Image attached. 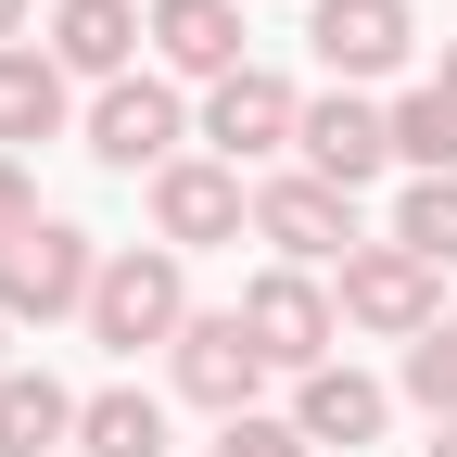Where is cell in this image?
<instances>
[{
    "label": "cell",
    "instance_id": "13",
    "mask_svg": "<svg viewBox=\"0 0 457 457\" xmlns=\"http://www.w3.org/2000/svg\"><path fill=\"white\" fill-rule=\"evenodd\" d=\"M254 64V26H242V0H153V77H179V89H216V77H242Z\"/></svg>",
    "mask_w": 457,
    "mask_h": 457
},
{
    "label": "cell",
    "instance_id": "2",
    "mask_svg": "<svg viewBox=\"0 0 457 457\" xmlns=\"http://www.w3.org/2000/svg\"><path fill=\"white\" fill-rule=\"evenodd\" d=\"M77 153L89 165H114V179H165V165L191 153V89L179 77H114V89H89V114H77Z\"/></svg>",
    "mask_w": 457,
    "mask_h": 457
},
{
    "label": "cell",
    "instance_id": "20",
    "mask_svg": "<svg viewBox=\"0 0 457 457\" xmlns=\"http://www.w3.org/2000/svg\"><path fill=\"white\" fill-rule=\"evenodd\" d=\"M381 242H407L420 267H457V179H407L394 191V228Z\"/></svg>",
    "mask_w": 457,
    "mask_h": 457
},
{
    "label": "cell",
    "instance_id": "25",
    "mask_svg": "<svg viewBox=\"0 0 457 457\" xmlns=\"http://www.w3.org/2000/svg\"><path fill=\"white\" fill-rule=\"evenodd\" d=\"M13 369H26V356H13V318H0V381H13Z\"/></svg>",
    "mask_w": 457,
    "mask_h": 457
},
{
    "label": "cell",
    "instance_id": "23",
    "mask_svg": "<svg viewBox=\"0 0 457 457\" xmlns=\"http://www.w3.org/2000/svg\"><path fill=\"white\" fill-rule=\"evenodd\" d=\"M26 26H38V0H0V51H26Z\"/></svg>",
    "mask_w": 457,
    "mask_h": 457
},
{
    "label": "cell",
    "instance_id": "16",
    "mask_svg": "<svg viewBox=\"0 0 457 457\" xmlns=\"http://www.w3.org/2000/svg\"><path fill=\"white\" fill-rule=\"evenodd\" d=\"M77 457H179V394L102 381L89 407H77Z\"/></svg>",
    "mask_w": 457,
    "mask_h": 457
},
{
    "label": "cell",
    "instance_id": "19",
    "mask_svg": "<svg viewBox=\"0 0 457 457\" xmlns=\"http://www.w3.org/2000/svg\"><path fill=\"white\" fill-rule=\"evenodd\" d=\"M394 407H420L432 432L457 420V318H445V330H420L407 356H394Z\"/></svg>",
    "mask_w": 457,
    "mask_h": 457
},
{
    "label": "cell",
    "instance_id": "17",
    "mask_svg": "<svg viewBox=\"0 0 457 457\" xmlns=\"http://www.w3.org/2000/svg\"><path fill=\"white\" fill-rule=\"evenodd\" d=\"M77 407H89L77 381L13 369V381H0V457H64V445H77Z\"/></svg>",
    "mask_w": 457,
    "mask_h": 457
},
{
    "label": "cell",
    "instance_id": "3",
    "mask_svg": "<svg viewBox=\"0 0 457 457\" xmlns=\"http://www.w3.org/2000/svg\"><path fill=\"white\" fill-rule=\"evenodd\" d=\"M330 305H343V330L394 343V356H407L420 330H445V318H457V305H445V267H420L407 242H381V228H369V242L330 267Z\"/></svg>",
    "mask_w": 457,
    "mask_h": 457
},
{
    "label": "cell",
    "instance_id": "4",
    "mask_svg": "<svg viewBox=\"0 0 457 457\" xmlns=\"http://www.w3.org/2000/svg\"><path fill=\"white\" fill-rule=\"evenodd\" d=\"M102 254H114V242H89L77 216H38L26 242H0V318H13V330H64V318H89Z\"/></svg>",
    "mask_w": 457,
    "mask_h": 457
},
{
    "label": "cell",
    "instance_id": "14",
    "mask_svg": "<svg viewBox=\"0 0 457 457\" xmlns=\"http://www.w3.org/2000/svg\"><path fill=\"white\" fill-rule=\"evenodd\" d=\"M293 432H305L318 457H330V445H343V457L381 445V432H394V381H381V369H356V356L305 369V381H293Z\"/></svg>",
    "mask_w": 457,
    "mask_h": 457
},
{
    "label": "cell",
    "instance_id": "11",
    "mask_svg": "<svg viewBox=\"0 0 457 457\" xmlns=\"http://www.w3.org/2000/svg\"><path fill=\"white\" fill-rule=\"evenodd\" d=\"M293 165H305V179H330V191H369L381 165H394V102H369V89H305Z\"/></svg>",
    "mask_w": 457,
    "mask_h": 457
},
{
    "label": "cell",
    "instance_id": "8",
    "mask_svg": "<svg viewBox=\"0 0 457 457\" xmlns=\"http://www.w3.org/2000/svg\"><path fill=\"white\" fill-rule=\"evenodd\" d=\"M153 242H165V254H228V242H254V179L216 165V153H179V165L153 179Z\"/></svg>",
    "mask_w": 457,
    "mask_h": 457
},
{
    "label": "cell",
    "instance_id": "24",
    "mask_svg": "<svg viewBox=\"0 0 457 457\" xmlns=\"http://www.w3.org/2000/svg\"><path fill=\"white\" fill-rule=\"evenodd\" d=\"M432 89H445V102H457V38H445V64H432Z\"/></svg>",
    "mask_w": 457,
    "mask_h": 457
},
{
    "label": "cell",
    "instance_id": "5",
    "mask_svg": "<svg viewBox=\"0 0 457 457\" xmlns=\"http://www.w3.org/2000/svg\"><path fill=\"white\" fill-rule=\"evenodd\" d=\"M293 128H305V89L279 77V64H242V77H216V89H191V153H216V165H279L293 153Z\"/></svg>",
    "mask_w": 457,
    "mask_h": 457
},
{
    "label": "cell",
    "instance_id": "18",
    "mask_svg": "<svg viewBox=\"0 0 457 457\" xmlns=\"http://www.w3.org/2000/svg\"><path fill=\"white\" fill-rule=\"evenodd\" d=\"M394 165H407V179H457V102L432 77L394 89Z\"/></svg>",
    "mask_w": 457,
    "mask_h": 457
},
{
    "label": "cell",
    "instance_id": "26",
    "mask_svg": "<svg viewBox=\"0 0 457 457\" xmlns=\"http://www.w3.org/2000/svg\"><path fill=\"white\" fill-rule=\"evenodd\" d=\"M420 457H457V420H445V432H432V445H420Z\"/></svg>",
    "mask_w": 457,
    "mask_h": 457
},
{
    "label": "cell",
    "instance_id": "7",
    "mask_svg": "<svg viewBox=\"0 0 457 457\" xmlns=\"http://www.w3.org/2000/svg\"><path fill=\"white\" fill-rule=\"evenodd\" d=\"M242 330H254V356H267L279 381H305V369L343 356V305H330L318 267H254V279H242Z\"/></svg>",
    "mask_w": 457,
    "mask_h": 457
},
{
    "label": "cell",
    "instance_id": "1",
    "mask_svg": "<svg viewBox=\"0 0 457 457\" xmlns=\"http://www.w3.org/2000/svg\"><path fill=\"white\" fill-rule=\"evenodd\" d=\"M204 305H191V254H165V242H114L102 254V293H89V343L114 369H140V356H179V330H191Z\"/></svg>",
    "mask_w": 457,
    "mask_h": 457
},
{
    "label": "cell",
    "instance_id": "12",
    "mask_svg": "<svg viewBox=\"0 0 457 457\" xmlns=\"http://www.w3.org/2000/svg\"><path fill=\"white\" fill-rule=\"evenodd\" d=\"M38 51H51L77 89H114V77H140V64H153V0H51Z\"/></svg>",
    "mask_w": 457,
    "mask_h": 457
},
{
    "label": "cell",
    "instance_id": "21",
    "mask_svg": "<svg viewBox=\"0 0 457 457\" xmlns=\"http://www.w3.org/2000/svg\"><path fill=\"white\" fill-rule=\"evenodd\" d=\"M204 457H318L305 432H293V407H254V420H216V445Z\"/></svg>",
    "mask_w": 457,
    "mask_h": 457
},
{
    "label": "cell",
    "instance_id": "6",
    "mask_svg": "<svg viewBox=\"0 0 457 457\" xmlns=\"http://www.w3.org/2000/svg\"><path fill=\"white\" fill-rule=\"evenodd\" d=\"M254 242H267V267H318L330 279L369 228H356V191L305 179V165H267V179H254Z\"/></svg>",
    "mask_w": 457,
    "mask_h": 457
},
{
    "label": "cell",
    "instance_id": "10",
    "mask_svg": "<svg viewBox=\"0 0 457 457\" xmlns=\"http://www.w3.org/2000/svg\"><path fill=\"white\" fill-rule=\"evenodd\" d=\"M305 51H318L330 89H381V77H407L420 13L407 0H305Z\"/></svg>",
    "mask_w": 457,
    "mask_h": 457
},
{
    "label": "cell",
    "instance_id": "9",
    "mask_svg": "<svg viewBox=\"0 0 457 457\" xmlns=\"http://www.w3.org/2000/svg\"><path fill=\"white\" fill-rule=\"evenodd\" d=\"M279 369L254 356V330H242V305H204L191 330H179V356H165V394L179 407H204V420H254V394H267Z\"/></svg>",
    "mask_w": 457,
    "mask_h": 457
},
{
    "label": "cell",
    "instance_id": "22",
    "mask_svg": "<svg viewBox=\"0 0 457 457\" xmlns=\"http://www.w3.org/2000/svg\"><path fill=\"white\" fill-rule=\"evenodd\" d=\"M38 216H51V204H38V165H26V153H0V242H26Z\"/></svg>",
    "mask_w": 457,
    "mask_h": 457
},
{
    "label": "cell",
    "instance_id": "15",
    "mask_svg": "<svg viewBox=\"0 0 457 457\" xmlns=\"http://www.w3.org/2000/svg\"><path fill=\"white\" fill-rule=\"evenodd\" d=\"M77 114H89V102H77V77L51 64L38 38H26V51H0V153H38V140H64Z\"/></svg>",
    "mask_w": 457,
    "mask_h": 457
}]
</instances>
